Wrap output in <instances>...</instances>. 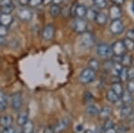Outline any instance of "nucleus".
<instances>
[{
  "instance_id": "nucleus-35",
  "label": "nucleus",
  "mask_w": 134,
  "mask_h": 133,
  "mask_svg": "<svg viewBox=\"0 0 134 133\" xmlns=\"http://www.w3.org/2000/svg\"><path fill=\"white\" fill-rule=\"evenodd\" d=\"M127 75H128V80H134V66H130V67H128Z\"/></svg>"
},
{
  "instance_id": "nucleus-9",
  "label": "nucleus",
  "mask_w": 134,
  "mask_h": 133,
  "mask_svg": "<svg viewBox=\"0 0 134 133\" xmlns=\"http://www.w3.org/2000/svg\"><path fill=\"white\" fill-rule=\"evenodd\" d=\"M17 16L21 21H30L33 17V13L32 11L28 7H21L17 11Z\"/></svg>"
},
{
  "instance_id": "nucleus-19",
  "label": "nucleus",
  "mask_w": 134,
  "mask_h": 133,
  "mask_svg": "<svg viewBox=\"0 0 134 133\" xmlns=\"http://www.w3.org/2000/svg\"><path fill=\"white\" fill-rule=\"evenodd\" d=\"M133 113V108L131 105L130 106H122V108L120 109V116L122 118H128L131 116Z\"/></svg>"
},
{
  "instance_id": "nucleus-6",
  "label": "nucleus",
  "mask_w": 134,
  "mask_h": 133,
  "mask_svg": "<svg viewBox=\"0 0 134 133\" xmlns=\"http://www.w3.org/2000/svg\"><path fill=\"white\" fill-rule=\"evenodd\" d=\"M11 106H12V109L15 112L21 110V106H23V96H21V92H16V93L12 94Z\"/></svg>"
},
{
  "instance_id": "nucleus-22",
  "label": "nucleus",
  "mask_w": 134,
  "mask_h": 133,
  "mask_svg": "<svg viewBox=\"0 0 134 133\" xmlns=\"http://www.w3.org/2000/svg\"><path fill=\"white\" fill-rule=\"evenodd\" d=\"M120 63L124 67H130V66H131V63H132V57H131V55L126 53L124 55H122V57H121Z\"/></svg>"
},
{
  "instance_id": "nucleus-50",
  "label": "nucleus",
  "mask_w": 134,
  "mask_h": 133,
  "mask_svg": "<svg viewBox=\"0 0 134 133\" xmlns=\"http://www.w3.org/2000/svg\"><path fill=\"white\" fill-rule=\"evenodd\" d=\"M64 2V0H52V4H55V5H59Z\"/></svg>"
},
{
  "instance_id": "nucleus-44",
  "label": "nucleus",
  "mask_w": 134,
  "mask_h": 133,
  "mask_svg": "<svg viewBox=\"0 0 134 133\" xmlns=\"http://www.w3.org/2000/svg\"><path fill=\"white\" fill-rule=\"evenodd\" d=\"M83 125L82 124H78V125L75 127V132L76 133H81L83 131Z\"/></svg>"
},
{
  "instance_id": "nucleus-29",
  "label": "nucleus",
  "mask_w": 134,
  "mask_h": 133,
  "mask_svg": "<svg viewBox=\"0 0 134 133\" xmlns=\"http://www.w3.org/2000/svg\"><path fill=\"white\" fill-rule=\"evenodd\" d=\"M124 44L125 46V48L128 51H133L134 50V40L130 39L128 38H125L124 39H122Z\"/></svg>"
},
{
  "instance_id": "nucleus-33",
  "label": "nucleus",
  "mask_w": 134,
  "mask_h": 133,
  "mask_svg": "<svg viewBox=\"0 0 134 133\" xmlns=\"http://www.w3.org/2000/svg\"><path fill=\"white\" fill-rule=\"evenodd\" d=\"M88 67L91 68V69L95 70L97 72V70L99 68V63L97 59L95 58H92L90 60V62H88Z\"/></svg>"
},
{
  "instance_id": "nucleus-23",
  "label": "nucleus",
  "mask_w": 134,
  "mask_h": 133,
  "mask_svg": "<svg viewBox=\"0 0 134 133\" xmlns=\"http://www.w3.org/2000/svg\"><path fill=\"white\" fill-rule=\"evenodd\" d=\"M21 131L23 133H34V123L31 120H28L21 126Z\"/></svg>"
},
{
  "instance_id": "nucleus-26",
  "label": "nucleus",
  "mask_w": 134,
  "mask_h": 133,
  "mask_svg": "<svg viewBox=\"0 0 134 133\" xmlns=\"http://www.w3.org/2000/svg\"><path fill=\"white\" fill-rule=\"evenodd\" d=\"M7 107V97L3 91L0 90V112L5 111Z\"/></svg>"
},
{
  "instance_id": "nucleus-13",
  "label": "nucleus",
  "mask_w": 134,
  "mask_h": 133,
  "mask_svg": "<svg viewBox=\"0 0 134 133\" xmlns=\"http://www.w3.org/2000/svg\"><path fill=\"white\" fill-rule=\"evenodd\" d=\"M14 21V17L11 14H2L0 15V24L5 27H9Z\"/></svg>"
},
{
  "instance_id": "nucleus-15",
  "label": "nucleus",
  "mask_w": 134,
  "mask_h": 133,
  "mask_svg": "<svg viewBox=\"0 0 134 133\" xmlns=\"http://www.w3.org/2000/svg\"><path fill=\"white\" fill-rule=\"evenodd\" d=\"M107 20H108V15L104 12H98V14L95 19V22L99 26H104L107 24Z\"/></svg>"
},
{
  "instance_id": "nucleus-46",
  "label": "nucleus",
  "mask_w": 134,
  "mask_h": 133,
  "mask_svg": "<svg viewBox=\"0 0 134 133\" xmlns=\"http://www.w3.org/2000/svg\"><path fill=\"white\" fill-rule=\"evenodd\" d=\"M18 2L21 6H27L29 5L30 0H18Z\"/></svg>"
},
{
  "instance_id": "nucleus-5",
  "label": "nucleus",
  "mask_w": 134,
  "mask_h": 133,
  "mask_svg": "<svg viewBox=\"0 0 134 133\" xmlns=\"http://www.w3.org/2000/svg\"><path fill=\"white\" fill-rule=\"evenodd\" d=\"M88 23L84 18H76L73 21V31L77 34H82L87 31Z\"/></svg>"
},
{
  "instance_id": "nucleus-24",
  "label": "nucleus",
  "mask_w": 134,
  "mask_h": 133,
  "mask_svg": "<svg viewBox=\"0 0 134 133\" xmlns=\"http://www.w3.org/2000/svg\"><path fill=\"white\" fill-rule=\"evenodd\" d=\"M107 99L108 100L110 103L116 104L117 102L120 101L121 97L118 95H116L112 89H109V90L107 92Z\"/></svg>"
},
{
  "instance_id": "nucleus-39",
  "label": "nucleus",
  "mask_w": 134,
  "mask_h": 133,
  "mask_svg": "<svg viewBox=\"0 0 134 133\" xmlns=\"http://www.w3.org/2000/svg\"><path fill=\"white\" fill-rule=\"evenodd\" d=\"M8 5H14L13 0H0V7Z\"/></svg>"
},
{
  "instance_id": "nucleus-38",
  "label": "nucleus",
  "mask_w": 134,
  "mask_h": 133,
  "mask_svg": "<svg viewBox=\"0 0 134 133\" xmlns=\"http://www.w3.org/2000/svg\"><path fill=\"white\" fill-rule=\"evenodd\" d=\"M42 4V0H30L29 6L31 7H38Z\"/></svg>"
},
{
  "instance_id": "nucleus-45",
  "label": "nucleus",
  "mask_w": 134,
  "mask_h": 133,
  "mask_svg": "<svg viewBox=\"0 0 134 133\" xmlns=\"http://www.w3.org/2000/svg\"><path fill=\"white\" fill-rule=\"evenodd\" d=\"M43 133H55V131H54L53 127H51V126H47V128L44 129V132Z\"/></svg>"
},
{
  "instance_id": "nucleus-3",
  "label": "nucleus",
  "mask_w": 134,
  "mask_h": 133,
  "mask_svg": "<svg viewBox=\"0 0 134 133\" xmlns=\"http://www.w3.org/2000/svg\"><path fill=\"white\" fill-rule=\"evenodd\" d=\"M94 44V37L90 32H84L81 34V38H80V46L81 48L87 49Z\"/></svg>"
},
{
  "instance_id": "nucleus-51",
  "label": "nucleus",
  "mask_w": 134,
  "mask_h": 133,
  "mask_svg": "<svg viewBox=\"0 0 134 133\" xmlns=\"http://www.w3.org/2000/svg\"><path fill=\"white\" fill-rule=\"evenodd\" d=\"M52 3V0H42V4L45 5H48Z\"/></svg>"
},
{
  "instance_id": "nucleus-11",
  "label": "nucleus",
  "mask_w": 134,
  "mask_h": 133,
  "mask_svg": "<svg viewBox=\"0 0 134 133\" xmlns=\"http://www.w3.org/2000/svg\"><path fill=\"white\" fill-rule=\"evenodd\" d=\"M122 14V9L120 6L116 5H112L108 9V17L112 19V20H116V19H120Z\"/></svg>"
},
{
  "instance_id": "nucleus-49",
  "label": "nucleus",
  "mask_w": 134,
  "mask_h": 133,
  "mask_svg": "<svg viewBox=\"0 0 134 133\" xmlns=\"http://www.w3.org/2000/svg\"><path fill=\"white\" fill-rule=\"evenodd\" d=\"M6 44L5 37H0V46H5Z\"/></svg>"
},
{
  "instance_id": "nucleus-1",
  "label": "nucleus",
  "mask_w": 134,
  "mask_h": 133,
  "mask_svg": "<svg viewBox=\"0 0 134 133\" xmlns=\"http://www.w3.org/2000/svg\"><path fill=\"white\" fill-rule=\"evenodd\" d=\"M97 76V72L91 68H85L81 71L79 75V81L81 84H88L95 80Z\"/></svg>"
},
{
  "instance_id": "nucleus-30",
  "label": "nucleus",
  "mask_w": 134,
  "mask_h": 133,
  "mask_svg": "<svg viewBox=\"0 0 134 133\" xmlns=\"http://www.w3.org/2000/svg\"><path fill=\"white\" fill-rule=\"evenodd\" d=\"M93 3H94V5L97 8H98L100 10L105 9L107 5V0H93Z\"/></svg>"
},
{
  "instance_id": "nucleus-12",
  "label": "nucleus",
  "mask_w": 134,
  "mask_h": 133,
  "mask_svg": "<svg viewBox=\"0 0 134 133\" xmlns=\"http://www.w3.org/2000/svg\"><path fill=\"white\" fill-rule=\"evenodd\" d=\"M86 13H87V7L82 4H76L73 6V14L76 18H85Z\"/></svg>"
},
{
  "instance_id": "nucleus-10",
  "label": "nucleus",
  "mask_w": 134,
  "mask_h": 133,
  "mask_svg": "<svg viewBox=\"0 0 134 133\" xmlns=\"http://www.w3.org/2000/svg\"><path fill=\"white\" fill-rule=\"evenodd\" d=\"M70 118L68 117H64L62 119H60L59 121L57 122L55 125L53 126L54 131L55 133H61L64 130H65L67 128H68L69 124H70Z\"/></svg>"
},
{
  "instance_id": "nucleus-18",
  "label": "nucleus",
  "mask_w": 134,
  "mask_h": 133,
  "mask_svg": "<svg viewBox=\"0 0 134 133\" xmlns=\"http://www.w3.org/2000/svg\"><path fill=\"white\" fill-rule=\"evenodd\" d=\"M12 123H13V118L11 115L5 114L0 117V126H2L3 128L10 127V126H12Z\"/></svg>"
},
{
  "instance_id": "nucleus-37",
  "label": "nucleus",
  "mask_w": 134,
  "mask_h": 133,
  "mask_svg": "<svg viewBox=\"0 0 134 133\" xmlns=\"http://www.w3.org/2000/svg\"><path fill=\"white\" fill-rule=\"evenodd\" d=\"M8 34V27L0 24V37H5Z\"/></svg>"
},
{
  "instance_id": "nucleus-40",
  "label": "nucleus",
  "mask_w": 134,
  "mask_h": 133,
  "mask_svg": "<svg viewBox=\"0 0 134 133\" xmlns=\"http://www.w3.org/2000/svg\"><path fill=\"white\" fill-rule=\"evenodd\" d=\"M113 64H114L113 60H108V61H107V62H105V63H104V67H105V69H107V70H111Z\"/></svg>"
},
{
  "instance_id": "nucleus-7",
  "label": "nucleus",
  "mask_w": 134,
  "mask_h": 133,
  "mask_svg": "<svg viewBox=\"0 0 134 133\" xmlns=\"http://www.w3.org/2000/svg\"><path fill=\"white\" fill-rule=\"evenodd\" d=\"M55 35V28L53 24H47L42 30L41 36L46 41H51Z\"/></svg>"
},
{
  "instance_id": "nucleus-53",
  "label": "nucleus",
  "mask_w": 134,
  "mask_h": 133,
  "mask_svg": "<svg viewBox=\"0 0 134 133\" xmlns=\"http://www.w3.org/2000/svg\"><path fill=\"white\" fill-rule=\"evenodd\" d=\"M20 133H23V131H21V132H20Z\"/></svg>"
},
{
  "instance_id": "nucleus-25",
  "label": "nucleus",
  "mask_w": 134,
  "mask_h": 133,
  "mask_svg": "<svg viewBox=\"0 0 134 133\" xmlns=\"http://www.w3.org/2000/svg\"><path fill=\"white\" fill-rule=\"evenodd\" d=\"M98 14V11H97L95 8H87V13H86V19L88 21H95V19H96V16Z\"/></svg>"
},
{
  "instance_id": "nucleus-21",
  "label": "nucleus",
  "mask_w": 134,
  "mask_h": 133,
  "mask_svg": "<svg viewBox=\"0 0 134 133\" xmlns=\"http://www.w3.org/2000/svg\"><path fill=\"white\" fill-rule=\"evenodd\" d=\"M62 9L59 5H55V4H52L49 7V14L53 18H57L58 16L61 14Z\"/></svg>"
},
{
  "instance_id": "nucleus-2",
  "label": "nucleus",
  "mask_w": 134,
  "mask_h": 133,
  "mask_svg": "<svg viewBox=\"0 0 134 133\" xmlns=\"http://www.w3.org/2000/svg\"><path fill=\"white\" fill-rule=\"evenodd\" d=\"M96 53L98 56L104 57V58H110L113 56V51H112L111 46L107 44H98L96 48Z\"/></svg>"
},
{
  "instance_id": "nucleus-52",
  "label": "nucleus",
  "mask_w": 134,
  "mask_h": 133,
  "mask_svg": "<svg viewBox=\"0 0 134 133\" xmlns=\"http://www.w3.org/2000/svg\"><path fill=\"white\" fill-rule=\"evenodd\" d=\"M84 133H97L95 130H86Z\"/></svg>"
},
{
  "instance_id": "nucleus-14",
  "label": "nucleus",
  "mask_w": 134,
  "mask_h": 133,
  "mask_svg": "<svg viewBox=\"0 0 134 133\" xmlns=\"http://www.w3.org/2000/svg\"><path fill=\"white\" fill-rule=\"evenodd\" d=\"M121 101H122V106H130V105H131L133 102L132 94L131 92H129L127 89L124 90L122 96H121Z\"/></svg>"
},
{
  "instance_id": "nucleus-16",
  "label": "nucleus",
  "mask_w": 134,
  "mask_h": 133,
  "mask_svg": "<svg viewBox=\"0 0 134 133\" xmlns=\"http://www.w3.org/2000/svg\"><path fill=\"white\" fill-rule=\"evenodd\" d=\"M111 89L113 90L116 95H118L119 96H122V93H124V86H122V82L119 81H114V82L112 83L111 85Z\"/></svg>"
},
{
  "instance_id": "nucleus-31",
  "label": "nucleus",
  "mask_w": 134,
  "mask_h": 133,
  "mask_svg": "<svg viewBox=\"0 0 134 133\" xmlns=\"http://www.w3.org/2000/svg\"><path fill=\"white\" fill-rule=\"evenodd\" d=\"M127 71H128V67H124V66H122V71H121L120 74H119V77H118L121 82H124V81L128 80Z\"/></svg>"
},
{
  "instance_id": "nucleus-4",
  "label": "nucleus",
  "mask_w": 134,
  "mask_h": 133,
  "mask_svg": "<svg viewBox=\"0 0 134 133\" xmlns=\"http://www.w3.org/2000/svg\"><path fill=\"white\" fill-rule=\"evenodd\" d=\"M124 24L121 19H116V20H112L110 23L109 30L113 35H120L124 31Z\"/></svg>"
},
{
  "instance_id": "nucleus-54",
  "label": "nucleus",
  "mask_w": 134,
  "mask_h": 133,
  "mask_svg": "<svg viewBox=\"0 0 134 133\" xmlns=\"http://www.w3.org/2000/svg\"><path fill=\"white\" fill-rule=\"evenodd\" d=\"M0 15H1V12H0Z\"/></svg>"
},
{
  "instance_id": "nucleus-32",
  "label": "nucleus",
  "mask_w": 134,
  "mask_h": 133,
  "mask_svg": "<svg viewBox=\"0 0 134 133\" xmlns=\"http://www.w3.org/2000/svg\"><path fill=\"white\" fill-rule=\"evenodd\" d=\"M114 127V123L112 120L110 119H107L104 123L103 126H102V129H103V131L104 130H109V129H112Z\"/></svg>"
},
{
  "instance_id": "nucleus-8",
  "label": "nucleus",
  "mask_w": 134,
  "mask_h": 133,
  "mask_svg": "<svg viewBox=\"0 0 134 133\" xmlns=\"http://www.w3.org/2000/svg\"><path fill=\"white\" fill-rule=\"evenodd\" d=\"M111 48L112 51H113V55H116V56H122L127 51L122 40H116V41H114L113 45L111 46Z\"/></svg>"
},
{
  "instance_id": "nucleus-42",
  "label": "nucleus",
  "mask_w": 134,
  "mask_h": 133,
  "mask_svg": "<svg viewBox=\"0 0 134 133\" xmlns=\"http://www.w3.org/2000/svg\"><path fill=\"white\" fill-rule=\"evenodd\" d=\"M126 38H130V39L134 40V29H131L127 31L126 33Z\"/></svg>"
},
{
  "instance_id": "nucleus-28",
  "label": "nucleus",
  "mask_w": 134,
  "mask_h": 133,
  "mask_svg": "<svg viewBox=\"0 0 134 133\" xmlns=\"http://www.w3.org/2000/svg\"><path fill=\"white\" fill-rule=\"evenodd\" d=\"M86 113H87L88 115H90V116H97V115H98L99 109H98V107L97 106H95V105H90V106H88L87 108H86Z\"/></svg>"
},
{
  "instance_id": "nucleus-43",
  "label": "nucleus",
  "mask_w": 134,
  "mask_h": 133,
  "mask_svg": "<svg viewBox=\"0 0 134 133\" xmlns=\"http://www.w3.org/2000/svg\"><path fill=\"white\" fill-rule=\"evenodd\" d=\"M2 133H15V129L13 128L12 126L4 128V130H3V132H2Z\"/></svg>"
},
{
  "instance_id": "nucleus-55",
  "label": "nucleus",
  "mask_w": 134,
  "mask_h": 133,
  "mask_svg": "<svg viewBox=\"0 0 134 133\" xmlns=\"http://www.w3.org/2000/svg\"><path fill=\"white\" fill-rule=\"evenodd\" d=\"M72 133H76V132H72Z\"/></svg>"
},
{
  "instance_id": "nucleus-34",
  "label": "nucleus",
  "mask_w": 134,
  "mask_h": 133,
  "mask_svg": "<svg viewBox=\"0 0 134 133\" xmlns=\"http://www.w3.org/2000/svg\"><path fill=\"white\" fill-rule=\"evenodd\" d=\"M14 11V5H8V6H3L0 7V12L2 14H12Z\"/></svg>"
},
{
  "instance_id": "nucleus-17",
  "label": "nucleus",
  "mask_w": 134,
  "mask_h": 133,
  "mask_svg": "<svg viewBox=\"0 0 134 133\" xmlns=\"http://www.w3.org/2000/svg\"><path fill=\"white\" fill-rule=\"evenodd\" d=\"M28 120H29V113H28V111H21L17 116L16 123L18 126L21 127Z\"/></svg>"
},
{
  "instance_id": "nucleus-47",
  "label": "nucleus",
  "mask_w": 134,
  "mask_h": 133,
  "mask_svg": "<svg viewBox=\"0 0 134 133\" xmlns=\"http://www.w3.org/2000/svg\"><path fill=\"white\" fill-rule=\"evenodd\" d=\"M104 133H117V130H116L115 127H114L112 129H109V130H104Z\"/></svg>"
},
{
  "instance_id": "nucleus-36",
  "label": "nucleus",
  "mask_w": 134,
  "mask_h": 133,
  "mask_svg": "<svg viewBox=\"0 0 134 133\" xmlns=\"http://www.w3.org/2000/svg\"><path fill=\"white\" fill-rule=\"evenodd\" d=\"M126 89L129 92H131V94L134 93V80H128V82H127V86H126Z\"/></svg>"
},
{
  "instance_id": "nucleus-27",
  "label": "nucleus",
  "mask_w": 134,
  "mask_h": 133,
  "mask_svg": "<svg viewBox=\"0 0 134 133\" xmlns=\"http://www.w3.org/2000/svg\"><path fill=\"white\" fill-rule=\"evenodd\" d=\"M122 69V65L120 63H114L113 66H112V68H111V70H110V71H111L112 75H113L114 77L118 78L119 74H120Z\"/></svg>"
},
{
  "instance_id": "nucleus-41",
  "label": "nucleus",
  "mask_w": 134,
  "mask_h": 133,
  "mask_svg": "<svg viewBox=\"0 0 134 133\" xmlns=\"http://www.w3.org/2000/svg\"><path fill=\"white\" fill-rule=\"evenodd\" d=\"M110 1H111L114 5H116L118 6H122V5H124L125 4L126 0H110Z\"/></svg>"
},
{
  "instance_id": "nucleus-48",
  "label": "nucleus",
  "mask_w": 134,
  "mask_h": 133,
  "mask_svg": "<svg viewBox=\"0 0 134 133\" xmlns=\"http://www.w3.org/2000/svg\"><path fill=\"white\" fill-rule=\"evenodd\" d=\"M116 130H117V133H125L126 131V129L124 126H121L119 128H116Z\"/></svg>"
},
{
  "instance_id": "nucleus-20",
  "label": "nucleus",
  "mask_w": 134,
  "mask_h": 133,
  "mask_svg": "<svg viewBox=\"0 0 134 133\" xmlns=\"http://www.w3.org/2000/svg\"><path fill=\"white\" fill-rule=\"evenodd\" d=\"M112 114V109L109 106H103L101 109H99V113H98V116L101 119H109V117Z\"/></svg>"
}]
</instances>
